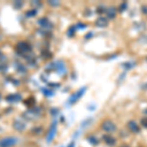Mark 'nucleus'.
Segmentation results:
<instances>
[{
  "instance_id": "12",
  "label": "nucleus",
  "mask_w": 147,
  "mask_h": 147,
  "mask_svg": "<svg viewBox=\"0 0 147 147\" xmlns=\"http://www.w3.org/2000/svg\"><path fill=\"white\" fill-rule=\"evenodd\" d=\"M105 13L107 15V19H114L116 17V9L114 7H108V8H106Z\"/></svg>"
},
{
  "instance_id": "6",
  "label": "nucleus",
  "mask_w": 147,
  "mask_h": 147,
  "mask_svg": "<svg viewBox=\"0 0 147 147\" xmlns=\"http://www.w3.org/2000/svg\"><path fill=\"white\" fill-rule=\"evenodd\" d=\"M38 25L42 28H45V30H51V28H53V24H52L47 18L39 19V20H38Z\"/></svg>"
},
{
  "instance_id": "10",
  "label": "nucleus",
  "mask_w": 147,
  "mask_h": 147,
  "mask_svg": "<svg viewBox=\"0 0 147 147\" xmlns=\"http://www.w3.org/2000/svg\"><path fill=\"white\" fill-rule=\"evenodd\" d=\"M103 140L108 145H114L116 143V141H117L115 137L111 136V134H105V136H103Z\"/></svg>"
},
{
  "instance_id": "8",
  "label": "nucleus",
  "mask_w": 147,
  "mask_h": 147,
  "mask_svg": "<svg viewBox=\"0 0 147 147\" xmlns=\"http://www.w3.org/2000/svg\"><path fill=\"white\" fill-rule=\"evenodd\" d=\"M13 127L14 129H15L16 130H18V131H23L24 129H26V124L23 122L22 120H15L13 123Z\"/></svg>"
},
{
  "instance_id": "19",
  "label": "nucleus",
  "mask_w": 147,
  "mask_h": 147,
  "mask_svg": "<svg viewBox=\"0 0 147 147\" xmlns=\"http://www.w3.org/2000/svg\"><path fill=\"white\" fill-rule=\"evenodd\" d=\"M42 91H43V93L45 94V96H52L53 95V92H52L51 90H49V89H47V88H45V89H42Z\"/></svg>"
},
{
  "instance_id": "24",
  "label": "nucleus",
  "mask_w": 147,
  "mask_h": 147,
  "mask_svg": "<svg viewBox=\"0 0 147 147\" xmlns=\"http://www.w3.org/2000/svg\"><path fill=\"white\" fill-rule=\"evenodd\" d=\"M0 100H1V94H0Z\"/></svg>"
},
{
  "instance_id": "11",
  "label": "nucleus",
  "mask_w": 147,
  "mask_h": 147,
  "mask_svg": "<svg viewBox=\"0 0 147 147\" xmlns=\"http://www.w3.org/2000/svg\"><path fill=\"white\" fill-rule=\"evenodd\" d=\"M95 25L97 27H100V28H104L108 25V19L105 17H99L96 20Z\"/></svg>"
},
{
  "instance_id": "7",
  "label": "nucleus",
  "mask_w": 147,
  "mask_h": 147,
  "mask_svg": "<svg viewBox=\"0 0 147 147\" xmlns=\"http://www.w3.org/2000/svg\"><path fill=\"white\" fill-rule=\"evenodd\" d=\"M5 100L9 103H17V102L22 100V96L19 93H12L5 97Z\"/></svg>"
},
{
  "instance_id": "21",
  "label": "nucleus",
  "mask_w": 147,
  "mask_h": 147,
  "mask_svg": "<svg viewBox=\"0 0 147 147\" xmlns=\"http://www.w3.org/2000/svg\"><path fill=\"white\" fill-rule=\"evenodd\" d=\"M48 4L51 6H58L60 5V1H48Z\"/></svg>"
},
{
  "instance_id": "4",
  "label": "nucleus",
  "mask_w": 147,
  "mask_h": 147,
  "mask_svg": "<svg viewBox=\"0 0 147 147\" xmlns=\"http://www.w3.org/2000/svg\"><path fill=\"white\" fill-rule=\"evenodd\" d=\"M85 90H86V87L84 86V87H82L80 90H78L77 92H75V93H74L73 95L70 97V99H69V101H68L69 104H70V105H73V104H75L76 102H77L80 98V97L82 96V94L84 93Z\"/></svg>"
},
{
  "instance_id": "3",
  "label": "nucleus",
  "mask_w": 147,
  "mask_h": 147,
  "mask_svg": "<svg viewBox=\"0 0 147 147\" xmlns=\"http://www.w3.org/2000/svg\"><path fill=\"white\" fill-rule=\"evenodd\" d=\"M18 143V138L13 136L4 137L0 139V147H12Z\"/></svg>"
},
{
  "instance_id": "18",
  "label": "nucleus",
  "mask_w": 147,
  "mask_h": 147,
  "mask_svg": "<svg viewBox=\"0 0 147 147\" xmlns=\"http://www.w3.org/2000/svg\"><path fill=\"white\" fill-rule=\"evenodd\" d=\"M8 69V65L4 62H0V73H5Z\"/></svg>"
},
{
  "instance_id": "16",
  "label": "nucleus",
  "mask_w": 147,
  "mask_h": 147,
  "mask_svg": "<svg viewBox=\"0 0 147 147\" xmlns=\"http://www.w3.org/2000/svg\"><path fill=\"white\" fill-rule=\"evenodd\" d=\"M24 5V3L22 1H20V0H17V1H14V3H13V6H14V8L16 9V10H19L20 8H22Z\"/></svg>"
},
{
  "instance_id": "14",
  "label": "nucleus",
  "mask_w": 147,
  "mask_h": 147,
  "mask_svg": "<svg viewBox=\"0 0 147 147\" xmlns=\"http://www.w3.org/2000/svg\"><path fill=\"white\" fill-rule=\"evenodd\" d=\"M36 14H37L36 9H32V10L26 12V17H27V18H32V17H34Z\"/></svg>"
},
{
  "instance_id": "17",
  "label": "nucleus",
  "mask_w": 147,
  "mask_h": 147,
  "mask_svg": "<svg viewBox=\"0 0 147 147\" xmlns=\"http://www.w3.org/2000/svg\"><path fill=\"white\" fill-rule=\"evenodd\" d=\"M76 30H77V26H72L68 30V36H70V37H72L74 34H75V32H76Z\"/></svg>"
},
{
  "instance_id": "15",
  "label": "nucleus",
  "mask_w": 147,
  "mask_h": 147,
  "mask_svg": "<svg viewBox=\"0 0 147 147\" xmlns=\"http://www.w3.org/2000/svg\"><path fill=\"white\" fill-rule=\"evenodd\" d=\"M87 140L90 142L91 144H93V145H96V144H98V142H99V141H98V139H97L94 136H88V137H87Z\"/></svg>"
},
{
  "instance_id": "2",
  "label": "nucleus",
  "mask_w": 147,
  "mask_h": 147,
  "mask_svg": "<svg viewBox=\"0 0 147 147\" xmlns=\"http://www.w3.org/2000/svg\"><path fill=\"white\" fill-rule=\"evenodd\" d=\"M16 49L20 54H27L32 51V46L27 41H20L16 45Z\"/></svg>"
},
{
  "instance_id": "9",
  "label": "nucleus",
  "mask_w": 147,
  "mask_h": 147,
  "mask_svg": "<svg viewBox=\"0 0 147 147\" xmlns=\"http://www.w3.org/2000/svg\"><path fill=\"white\" fill-rule=\"evenodd\" d=\"M127 129H129L131 132H134V134H137V132L140 131L139 125H137L134 121H129V122L127 123Z\"/></svg>"
},
{
  "instance_id": "23",
  "label": "nucleus",
  "mask_w": 147,
  "mask_h": 147,
  "mask_svg": "<svg viewBox=\"0 0 147 147\" xmlns=\"http://www.w3.org/2000/svg\"><path fill=\"white\" fill-rule=\"evenodd\" d=\"M2 56H3V55H2V52H1V50H0V59L2 58Z\"/></svg>"
},
{
  "instance_id": "5",
  "label": "nucleus",
  "mask_w": 147,
  "mask_h": 147,
  "mask_svg": "<svg viewBox=\"0 0 147 147\" xmlns=\"http://www.w3.org/2000/svg\"><path fill=\"white\" fill-rule=\"evenodd\" d=\"M56 130H57V121L54 120V122L52 123L50 129H49V130H48V134H47V136H46L47 143H50V142L52 141V139L54 138L55 134H56Z\"/></svg>"
},
{
  "instance_id": "20",
  "label": "nucleus",
  "mask_w": 147,
  "mask_h": 147,
  "mask_svg": "<svg viewBox=\"0 0 147 147\" xmlns=\"http://www.w3.org/2000/svg\"><path fill=\"white\" fill-rule=\"evenodd\" d=\"M140 124H141L142 127H147V118H143V119H141Z\"/></svg>"
},
{
  "instance_id": "25",
  "label": "nucleus",
  "mask_w": 147,
  "mask_h": 147,
  "mask_svg": "<svg viewBox=\"0 0 147 147\" xmlns=\"http://www.w3.org/2000/svg\"><path fill=\"white\" fill-rule=\"evenodd\" d=\"M122 147H127V146H122Z\"/></svg>"
},
{
  "instance_id": "22",
  "label": "nucleus",
  "mask_w": 147,
  "mask_h": 147,
  "mask_svg": "<svg viewBox=\"0 0 147 147\" xmlns=\"http://www.w3.org/2000/svg\"><path fill=\"white\" fill-rule=\"evenodd\" d=\"M68 147H75V142L72 141V142H71V143L68 145Z\"/></svg>"
},
{
  "instance_id": "13",
  "label": "nucleus",
  "mask_w": 147,
  "mask_h": 147,
  "mask_svg": "<svg viewBox=\"0 0 147 147\" xmlns=\"http://www.w3.org/2000/svg\"><path fill=\"white\" fill-rule=\"evenodd\" d=\"M16 68H17V71L20 73H26L27 72V68L25 67V66L23 65V64L21 63H16Z\"/></svg>"
},
{
  "instance_id": "1",
  "label": "nucleus",
  "mask_w": 147,
  "mask_h": 147,
  "mask_svg": "<svg viewBox=\"0 0 147 147\" xmlns=\"http://www.w3.org/2000/svg\"><path fill=\"white\" fill-rule=\"evenodd\" d=\"M101 129L104 130L107 134H111V132H114L116 129H117V127L114 124V122H112L111 120H104L103 122L101 123L100 125Z\"/></svg>"
}]
</instances>
